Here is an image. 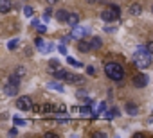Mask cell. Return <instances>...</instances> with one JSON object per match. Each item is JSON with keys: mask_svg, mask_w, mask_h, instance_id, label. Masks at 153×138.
<instances>
[{"mask_svg": "<svg viewBox=\"0 0 153 138\" xmlns=\"http://www.w3.org/2000/svg\"><path fill=\"white\" fill-rule=\"evenodd\" d=\"M33 99L31 97H27V95H24V97H18L16 99V108L18 109H22V111H31L33 109Z\"/></svg>", "mask_w": 153, "mask_h": 138, "instance_id": "cell-4", "label": "cell"}, {"mask_svg": "<svg viewBox=\"0 0 153 138\" xmlns=\"http://www.w3.org/2000/svg\"><path fill=\"white\" fill-rule=\"evenodd\" d=\"M148 50L153 54V41H149V43H148Z\"/></svg>", "mask_w": 153, "mask_h": 138, "instance_id": "cell-36", "label": "cell"}, {"mask_svg": "<svg viewBox=\"0 0 153 138\" xmlns=\"http://www.w3.org/2000/svg\"><path fill=\"white\" fill-rule=\"evenodd\" d=\"M51 72H52V76H54L56 79H65L67 74H68L67 70H63V68H58V70H51Z\"/></svg>", "mask_w": 153, "mask_h": 138, "instance_id": "cell-16", "label": "cell"}, {"mask_svg": "<svg viewBox=\"0 0 153 138\" xmlns=\"http://www.w3.org/2000/svg\"><path fill=\"white\" fill-rule=\"evenodd\" d=\"M15 74L20 76V77H24V76L27 74V72H25V66H16V68H15Z\"/></svg>", "mask_w": 153, "mask_h": 138, "instance_id": "cell-20", "label": "cell"}, {"mask_svg": "<svg viewBox=\"0 0 153 138\" xmlns=\"http://www.w3.org/2000/svg\"><path fill=\"white\" fill-rule=\"evenodd\" d=\"M70 40H72V36H70V34H68V36H63V38H61V41H63L65 45H67V43H68Z\"/></svg>", "mask_w": 153, "mask_h": 138, "instance_id": "cell-32", "label": "cell"}, {"mask_svg": "<svg viewBox=\"0 0 153 138\" xmlns=\"http://www.w3.org/2000/svg\"><path fill=\"white\" fill-rule=\"evenodd\" d=\"M105 109H106V104H105V102H101V104L97 106V113H101V111H105Z\"/></svg>", "mask_w": 153, "mask_h": 138, "instance_id": "cell-31", "label": "cell"}, {"mask_svg": "<svg viewBox=\"0 0 153 138\" xmlns=\"http://www.w3.org/2000/svg\"><path fill=\"white\" fill-rule=\"evenodd\" d=\"M58 2H59V0H47V4H51V6L52 4H58Z\"/></svg>", "mask_w": 153, "mask_h": 138, "instance_id": "cell-39", "label": "cell"}, {"mask_svg": "<svg viewBox=\"0 0 153 138\" xmlns=\"http://www.w3.org/2000/svg\"><path fill=\"white\" fill-rule=\"evenodd\" d=\"M24 15L29 18V16H33V15H34V9H33L31 6H25V7H24Z\"/></svg>", "mask_w": 153, "mask_h": 138, "instance_id": "cell-22", "label": "cell"}, {"mask_svg": "<svg viewBox=\"0 0 153 138\" xmlns=\"http://www.w3.org/2000/svg\"><path fill=\"white\" fill-rule=\"evenodd\" d=\"M126 111H128V115H131V117L139 115V108H137L133 102H128V104H126Z\"/></svg>", "mask_w": 153, "mask_h": 138, "instance_id": "cell-15", "label": "cell"}, {"mask_svg": "<svg viewBox=\"0 0 153 138\" xmlns=\"http://www.w3.org/2000/svg\"><path fill=\"white\" fill-rule=\"evenodd\" d=\"M68 11H65V9H58L56 11V20L58 22H67V18H68Z\"/></svg>", "mask_w": 153, "mask_h": 138, "instance_id": "cell-11", "label": "cell"}, {"mask_svg": "<svg viewBox=\"0 0 153 138\" xmlns=\"http://www.w3.org/2000/svg\"><path fill=\"white\" fill-rule=\"evenodd\" d=\"M65 81L67 83H78V84H83L85 83V77L83 76H76V74H67V77H65Z\"/></svg>", "mask_w": 153, "mask_h": 138, "instance_id": "cell-7", "label": "cell"}, {"mask_svg": "<svg viewBox=\"0 0 153 138\" xmlns=\"http://www.w3.org/2000/svg\"><path fill=\"white\" fill-rule=\"evenodd\" d=\"M67 23H68L70 27H76V25H79V16L76 15V13H70V15H68V18H67Z\"/></svg>", "mask_w": 153, "mask_h": 138, "instance_id": "cell-10", "label": "cell"}, {"mask_svg": "<svg viewBox=\"0 0 153 138\" xmlns=\"http://www.w3.org/2000/svg\"><path fill=\"white\" fill-rule=\"evenodd\" d=\"M4 93H6L7 97H15V95L18 93V86L9 83V84H6V86H4Z\"/></svg>", "mask_w": 153, "mask_h": 138, "instance_id": "cell-8", "label": "cell"}, {"mask_svg": "<svg viewBox=\"0 0 153 138\" xmlns=\"http://www.w3.org/2000/svg\"><path fill=\"white\" fill-rule=\"evenodd\" d=\"M88 4H96V2H99V0H87Z\"/></svg>", "mask_w": 153, "mask_h": 138, "instance_id": "cell-41", "label": "cell"}, {"mask_svg": "<svg viewBox=\"0 0 153 138\" xmlns=\"http://www.w3.org/2000/svg\"><path fill=\"white\" fill-rule=\"evenodd\" d=\"M76 97H87V92L85 90H79L78 93H76Z\"/></svg>", "mask_w": 153, "mask_h": 138, "instance_id": "cell-34", "label": "cell"}, {"mask_svg": "<svg viewBox=\"0 0 153 138\" xmlns=\"http://www.w3.org/2000/svg\"><path fill=\"white\" fill-rule=\"evenodd\" d=\"M79 111H81V108H72L70 109V113H79Z\"/></svg>", "mask_w": 153, "mask_h": 138, "instance_id": "cell-37", "label": "cell"}, {"mask_svg": "<svg viewBox=\"0 0 153 138\" xmlns=\"http://www.w3.org/2000/svg\"><path fill=\"white\" fill-rule=\"evenodd\" d=\"M88 32H90V29L88 27H79V25H76V27H72V32H70V36H72V40H83L85 36H88Z\"/></svg>", "mask_w": 153, "mask_h": 138, "instance_id": "cell-5", "label": "cell"}, {"mask_svg": "<svg viewBox=\"0 0 153 138\" xmlns=\"http://www.w3.org/2000/svg\"><path fill=\"white\" fill-rule=\"evenodd\" d=\"M90 45H92V50H99V48L103 47V40L97 38V36H94V38L90 40Z\"/></svg>", "mask_w": 153, "mask_h": 138, "instance_id": "cell-12", "label": "cell"}, {"mask_svg": "<svg viewBox=\"0 0 153 138\" xmlns=\"http://www.w3.org/2000/svg\"><path fill=\"white\" fill-rule=\"evenodd\" d=\"M130 13H131L133 16L142 15V6H140V4H131V6H130Z\"/></svg>", "mask_w": 153, "mask_h": 138, "instance_id": "cell-14", "label": "cell"}, {"mask_svg": "<svg viewBox=\"0 0 153 138\" xmlns=\"http://www.w3.org/2000/svg\"><path fill=\"white\" fill-rule=\"evenodd\" d=\"M58 50H59L61 54H67V48H65V43H63V45H59V47H58Z\"/></svg>", "mask_w": 153, "mask_h": 138, "instance_id": "cell-35", "label": "cell"}, {"mask_svg": "<svg viewBox=\"0 0 153 138\" xmlns=\"http://www.w3.org/2000/svg\"><path fill=\"white\" fill-rule=\"evenodd\" d=\"M151 52L148 50V47H139L137 52L133 54V63L140 68V70H144V68H148L151 65Z\"/></svg>", "mask_w": 153, "mask_h": 138, "instance_id": "cell-1", "label": "cell"}, {"mask_svg": "<svg viewBox=\"0 0 153 138\" xmlns=\"http://www.w3.org/2000/svg\"><path fill=\"white\" fill-rule=\"evenodd\" d=\"M49 88H52V90H58V92H63V90H65V88H63L61 84H58V83H51V84H49Z\"/></svg>", "mask_w": 153, "mask_h": 138, "instance_id": "cell-25", "label": "cell"}, {"mask_svg": "<svg viewBox=\"0 0 153 138\" xmlns=\"http://www.w3.org/2000/svg\"><path fill=\"white\" fill-rule=\"evenodd\" d=\"M92 113H94V111H92L90 108H81V111H79V115H81V117H90Z\"/></svg>", "mask_w": 153, "mask_h": 138, "instance_id": "cell-24", "label": "cell"}, {"mask_svg": "<svg viewBox=\"0 0 153 138\" xmlns=\"http://www.w3.org/2000/svg\"><path fill=\"white\" fill-rule=\"evenodd\" d=\"M20 79H22V77H20V76H16L15 72L9 76V83H11V84H16V86H20Z\"/></svg>", "mask_w": 153, "mask_h": 138, "instance_id": "cell-17", "label": "cell"}, {"mask_svg": "<svg viewBox=\"0 0 153 138\" xmlns=\"http://www.w3.org/2000/svg\"><path fill=\"white\" fill-rule=\"evenodd\" d=\"M78 48H79V52H88V50H92V45H90V41L79 40V45H78Z\"/></svg>", "mask_w": 153, "mask_h": 138, "instance_id": "cell-13", "label": "cell"}, {"mask_svg": "<svg viewBox=\"0 0 153 138\" xmlns=\"http://www.w3.org/2000/svg\"><path fill=\"white\" fill-rule=\"evenodd\" d=\"M87 72H88V76H96V68L94 66H87Z\"/></svg>", "mask_w": 153, "mask_h": 138, "instance_id": "cell-30", "label": "cell"}, {"mask_svg": "<svg viewBox=\"0 0 153 138\" xmlns=\"http://www.w3.org/2000/svg\"><path fill=\"white\" fill-rule=\"evenodd\" d=\"M25 124H29L27 120H22V118H16L15 117V126H25Z\"/></svg>", "mask_w": 153, "mask_h": 138, "instance_id": "cell-29", "label": "cell"}, {"mask_svg": "<svg viewBox=\"0 0 153 138\" xmlns=\"http://www.w3.org/2000/svg\"><path fill=\"white\" fill-rule=\"evenodd\" d=\"M16 47H18V38H15V40H11V41L7 43V48H9V50H15Z\"/></svg>", "mask_w": 153, "mask_h": 138, "instance_id": "cell-23", "label": "cell"}, {"mask_svg": "<svg viewBox=\"0 0 153 138\" xmlns=\"http://www.w3.org/2000/svg\"><path fill=\"white\" fill-rule=\"evenodd\" d=\"M45 136H49V138H56V134H54V133H45Z\"/></svg>", "mask_w": 153, "mask_h": 138, "instance_id": "cell-40", "label": "cell"}, {"mask_svg": "<svg viewBox=\"0 0 153 138\" xmlns=\"http://www.w3.org/2000/svg\"><path fill=\"white\" fill-rule=\"evenodd\" d=\"M119 16H121V9L115 4H112L108 9L101 11V20L103 22H115V20H119Z\"/></svg>", "mask_w": 153, "mask_h": 138, "instance_id": "cell-3", "label": "cell"}, {"mask_svg": "<svg viewBox=\"0 0 153 138\" xmlns=\"http://www.w3.org/2000/svg\"><path fill=\"white\" fill-rule=\"evenodd\" d=\"M49 66H51V68H59V61H58V59H51V61H49Z\"/></svg>", "mask_w": 153, "mask_h": 138, "instance_id": "cell-27", "label": "cell"}, {"mask_svg": "<svg viewBox=\"0 0 153 138\" xmlns=\"http://www.w3.org/2000/svg\"><path fill=\"white\" fill-rule=\"evenodd\" d=\"M65 111H67V108L63 106V104H59V106H56V109H54V113L59 117V115H65Z\"/></svg>", "mask_w": 153, "mask_h": 138, "instance_id": "cell-21", "label": "cell"}, {"mask_svg": "<svg viewBox=\"0 0 153 138\" xmlns=\"http://www.w3.org/2000/svg\"><path fill=\"white\" fill-rule=\"evenodd\" d=\"M106 134L105 133H101V131H97V133H94V138H105Z\"/></svg>", "mask_w": 153, "mask_h": 138, "instance_id": "cell-33", "label": "cell"}, {"mask_svg": "<svg viewBox=\"0 0 153 138\" xmlns=\"http://www.w3.org/2000/svg\"><path fill=\"white\" fill-rule=\"evenodd\" d=\"M9 134H11V136H13V134H18V129H16V127H15V129H11V131H9Z\"/></svg>", "mask_w": 153, "mask_h": 138, "instance_id": "cell-38", "label": "cell"}, {"mask_svg": "<svg viewBox=\"0 0 153 138\" xmlns=\"http://www.w3.org/2000/svg\"><path fill=\"white\" fill-rule=\"evenodd\" d=\"M133 84H135L137 88H144V86L148 84V76H146V74H137V76L133 77Z\"/></svg>", "mask_w": 153, "mask_h": 138, "instance_id": "cell-6", "label": "cell"}, {"mask_svg": "<svg viewBox=\"0 0 153 138\" xmlns=\"http://www.w3.org/2000/svg\"><path fill=\"white\" fill-rule=\"evenodd\" d=\"M36 31H38L40 34H45V32H47V27H45V25H40V23H38V25H36Z\"/></svg>", "mask_w": 153, "mask_h": 138, "instance_id": "cell-28", "label": "cell"}, {"mask_svg": "<svg viewBox=\"0 0 153 138\" xmlns=\"http://www.w3.org/2000/svg\"><path fill=\"white\" fill-rule=\"evenodd\" d=\"M105 74L112 79V81H123L124 79V68L119 65V63H114V61H110V63H106L105 65Z\"/></svg>", "mask_w": 153, "mask_h": 138, "instance_id": "cell-2", "label": "cell"}, {"mask_svg": "<svg viewBox=\"0 0 153 138\" xmlns=\"http://www.w3.org/2000/svg\"><path fill=\"white\" fill-rule=\"evenodd\" d=\"M151 11H153V7H151Z\"/></svg>", "mask_w": 153, "mask_h": 138, "instance_id": "cell-42", "label": "cell"}, {"mask_svg": "<svg viewBox=\"0 0 153 138\" xmlns=\"http://www.w3.org/2000/svg\"><path fill=\"white\" fill-rule=\"evenodd\" d=\"M117 115H119V109H117V108H112V109L106 111V118H114V117H117Z\"/></svg>", "mask_w": 153, "mask_h": 138, "instance_id": "cell-19", "label": "cell"}, {"mask_svg": "<svg viewBox=\"0 0 153 138\" xmlns=\"http://www.w3.org/2000/svg\"><path fill=\"white\" fill-rule=\"evenodd\" d=\"M67 63H68V65H72V66H81V63H79V61H76V59H72V57H67Z\"/></svg>", "mask_w": 153, "mask_h": 138, "instance_id": "cell-26", "label": "cell"}, {"mask_svg": "<svg viewBox=\"0 0 153 138\" xmlns=\"http://www.w3.org/2000/svg\"><path fill=\"white\" fill-rule=\"evenodd\" d=\"M54 109H56V106H52V104H43V106H42V113H43V115H45V113H52Z\"/></svg>", "mask_w": 153, "mask_h": 138, "instance_id": "cell-18", "label": "cell"}, {"mask_svg": "<svg viewBox=\"0 0 153 138\" xmlns=\"http://www.w3.org/2000/svg\"><path fill=\"white\" fill-rule=\"evenodd\" d=\"M11 7H13V2H11V0H0V13H2V15L9 13Z\"/></svg>", "mask_w": 153, "mask_h": 138, "instance_id": "cell-9", "label": "cell"}]
</instances>
